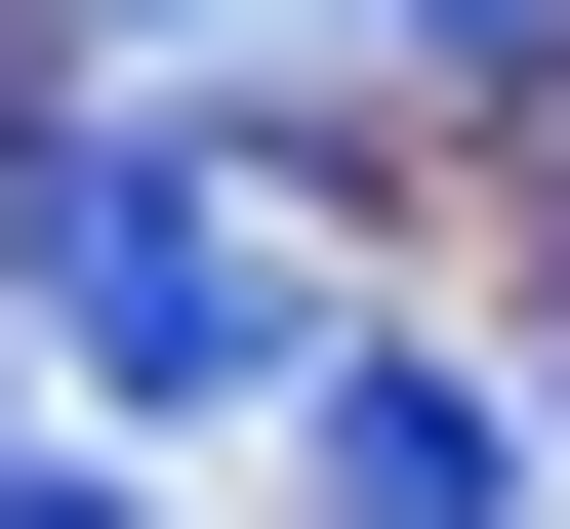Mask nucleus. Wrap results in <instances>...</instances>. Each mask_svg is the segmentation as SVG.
Returning a JSON list of instances; mask_svg holds the SVG:
<instances>
[{"instance_id":"f257e3e1","label":"nucleus","mask_w":570,"mask_h":529,"mask_svg":"<svg viewBox=\"0 0 570 529\" xmlns=\"http://www.w3.org/2000/svg\"><path fill=\"white\" fill-rule=\"evenodd\" d=\"M0 326L82 366L122 448H245V408H285V326H326V285H285V204L204 164V123H41V82H0Z\"/></svg>"},{"instance_id":"f03ea898","label":"nucleus","mask_w":570,"mask_h":529,"mask_svg":"<svg viewBox=\"0 0 570 529\" xmlns=\"http://www.w3.org/2000/svg\"><path fill=\"white\" fill-rule=\"evenodd\" d=\"M285 529H530V408L449 326H285Z\"/></svg>"},{"instance_id":"7ed1b4c3","label":"nucleus","mask_w":570,"mask_h":529,"mask_svg":"<svg viewBox=\"0 0 570 529\" xmlns=\"http://www.w3.org/2000/svg\"><path fill=\"white\" fill-rule=\"evenodd\" d=\"M285 41H407L449 123H530V82H570V0H285Z\"/></svg>"},{"instance_id":"20e7f679","label":"nucleus","mask_w":570,"mask_h":529,"mask_svg":"<svg viewBox=\"0 0 570 529\" xmlns=\"http://www.w3.org/2000/svg\"><path fill=\"white\" fill-rule=\"evenodd\" d=\"M0 529H164V489H122V448H0Z\"/></svg>"},{"instance_id":"39448f33","label":"nucleus","mask_w":570,"mask_h":529,"mask_svg":"<svg viewBox=\"0 0 570 529\" xmlns=\"http://www.w3.org/2000/svg\"><path fill=\"white\" fill-rule=\"evenodd\" d=\"M530 489H570V366H530Z\"/></svg>"}]
</instances>
